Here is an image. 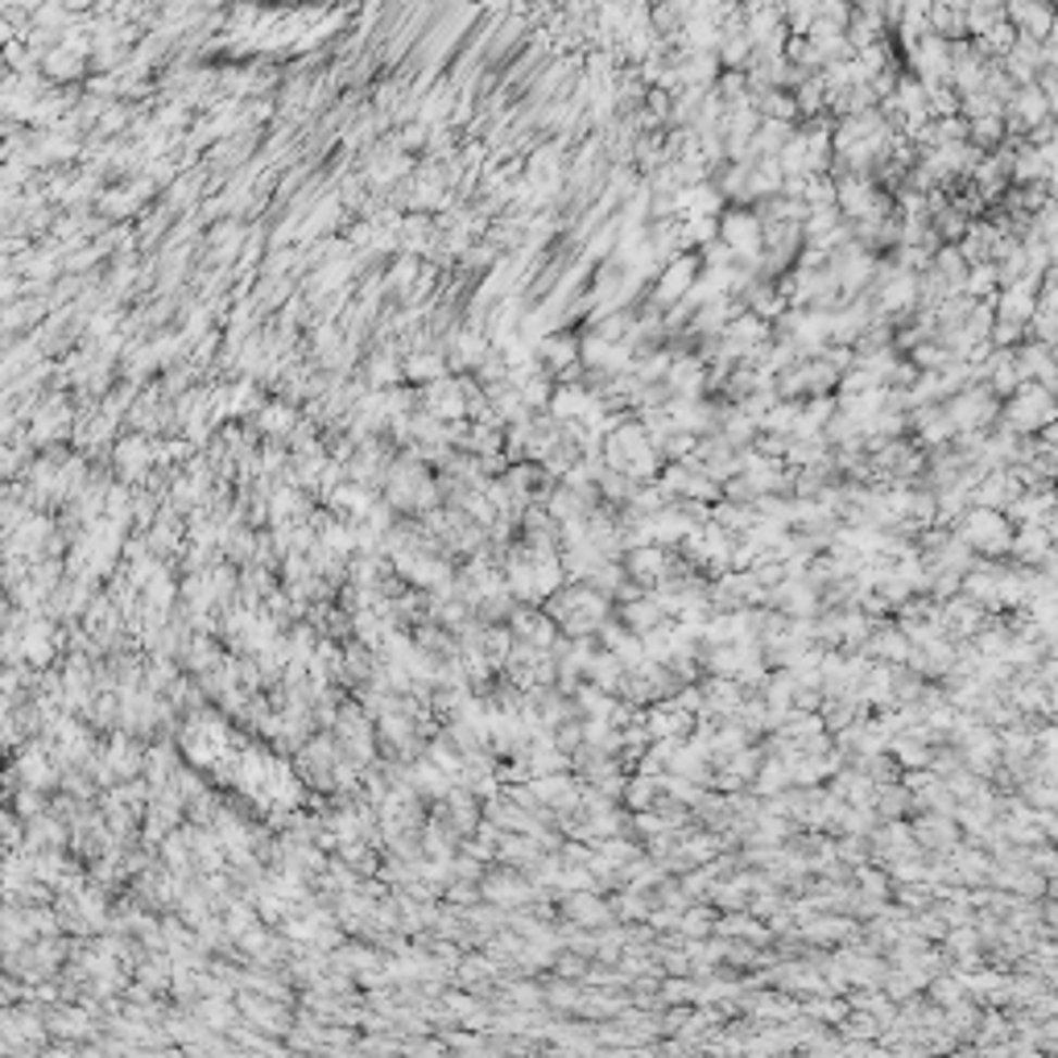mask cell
Here are the masks:
<instances>
[{"mask_svg":"<svg viewBox=\"0 0 1058 1058\" xmlns=\"http://www.w3.org/2000/svg\"><path fill=\"white\" fill-rule=\"evenodd\" d=\"M112 468H116L121 484L141 488V484L153 476V468H158V447H153L146 435L116 438V447H112Z\"/></svg>","mask_w":1058,"mask_h":1058,"instance_id":"6","label":"cell"},{"mask_svg":"<svg viewBox=\"0 0 1058 1058\" xmlns=\"http://www.w3.org/2000/svg\"><path fill=\"white\" fill-rule=\"evenodd\" d=\"M802 203H807L810 211L835 208V174H823V178H810L807 174V195H802Z\"/></svg>","mask_w":1058,"mask_h":1058,"instance_id":"26","label":"cell"},{"mask_svg":"<svg viewBox=\"0 0 1058 1058\" xmlns=\"http://www.w3.org/2000/svg\"><path fill=\"white\" fill-rule=\"evenodd\" d=\"M603 463L608 472H621V476H633L637 484H654L658 472H662L665 459L658 456V447L649 443L645 426L637 418H621L608 435H603Z\"/></svg>","mask_w":1058,"mask_h":1058,"instance_id":"1","label":"cell"},{"mask_svg":"<svg viewBox=\"0 0 1058 1058\" xmlns=\"http://www.w3.org/2000/svg\"><path fill=\"white\" fill-rule=\"evenodd\" d=\"M1005 75L1013 79L1017 87L1037 84V75L1046 71V54H1042V42H1030V38H1017V46L1000 59Z\"/></svg>","mask_w":1058,"mask_h":1058,"instance_id":"12","label":"cell"},{"mask_svg":"<svg viewBox=\"0 0 1058 1058\" xmlns=\"http://www.w3.org/2000/svg\"><path fill=\"white\" fill-rule=\"evenodd\" d=\"M1042 54H1046V66L1058 71V22H1055V29H1050V38L1042 42Z\"/></svg>","mask_w":1058,"mask_h":1058,"instance_id":"29","label":"cell"},{"mask_svg":"<svg viewBox=\"0 0 1058 1058\" xmlns=\"http://www.w3.org/2000/svg\"><path fill=\"white\" fill-rule=\"evenodd\" d=\"M777 166H782L786 178H807V133H802V128H798V133L789 137V146L777 153Z\"/></svg>","mask_w":1058,"mask_h":1058,"instance_id":"24","label":"cell"},{"mask_svg":"<svg viewBox=\"0 0 1058 1058\" xmlns=\"http://www.w3.org/2000/svg\"><path fill=\"white\" fill-rule=\"evenodd\" d=\"M872 302H876V314L889 319L893 327L906 319V314H918V277L906 270H897L889 282H881L872 290Z\"/></svg>","mask_w":1058,"mask_h":1058,"instance_id":"7","label":"cell"},{"mask_svg":"<svg viewBox=\"0 0 1058 1058\" xmlns=\"http://www.w3.org/2000/svg\"><path fill=\"white\" fill-rule=\"evenodd\" d=\"M1000 397H993L988 385H968L963 394H955L947 401V414L955 422V435H988L1000 422Z\"/></svg>","mask_w":1058,"mask_h":1058,"instance_id":"4","label":"cell"},{"mask_svg":"<svg viewBox=\"0 0 1058 1058\" xmlns=\"http://www.w3.org/2000/svg\"><path fill=\"white\" fill-rule=\"evenodd\" d=\"M1009 17H1005V4H993V0H975V4H968V38L972 42H980V38H988L996 25H1005Z\"/></svg>","mask_w":1058,"mask_h":1058,"instance_id":"23","label":"cell"},{"mask_svg":"<svg viewBox=\"0 0 1058 1058\" xmlns=\"http://www.w3.org/2000/svg\"><path fill=\"white\" fill-rule=\"evenodd\" d=\"M1021 493H1025V488L1017 484L1013 468H1000V472H988V476L975 484L972 505H975V509H996V513H1005V509H1009Z\"/></svg>","mask_w":1058,"mask_h":1058,"instance_id":"11","label":"cell"},{"mask_svg":"<svg viewBox=\"0 0 1058 1058\" xmlns=\"http://www.w3.org/2000/svg\"><path fill=\"white\" fill-rule=\"evenodd\" d=\"M25 314H29V319H38L42 311H38V307H25ZM17 323H22V311L13 307V311H9V327H17Z\"/></svg>","mask_w":1058,"mask_h":1058,"instance_id":"30","label":"cell"},{"mask_svg":"<svg viewBox=\"0 0 1058 1058\" xmlns=\"http://www.w3.org/2000/svg\"><path fill=\"white\" fill-rule=\"evenodd\" d=\"M711 521H715L720 530H727L732 538H745L748 530L757 525V505H736V500H720V505H711Z\"/></svg>","mask_w":1058,"mask_h":1058,"instance_id":"21","label":"cell"},{"mask_svg":"<svg viewBox=\"0 0 1058 1058\" xmlns=\"http://www.w3.org/2000/svg\"><path fill=\"white\" fill-rule=\"evenodd\" d=\"M1050 534H1046V525H1021L1017 530V538H1013V559H1021V562H1042L1046 555H1050Z\"/></svg>","mask_w":1058,"mask_h":1058,"instance_id":"22","label":"cell"},{"mask_svg":"<svg viewBox=\"0 0 1058 1058\" xmlns=\"http://www.w3.org/2000/svg\"><path fill=\"white\" fill-rule=\"evenodd\" d=\"M1005 17H1009V25L1017 29V38L1046 42L1058 22V9L1055 4H1046V0H1017V4H1005Z\"/></svg>","mask_w":1058,"mask_h":1058,"instance_id":"8","label":"cell"},{"mask_svg":"<svg viewBox=\"0 0 1058 1058\" xmlns=\"http://www.w3.org/2000/svg\"><path fill=\"white\" fill-rule=\"evenodd\" d=\"M699 273H704V257H699V252H683V257H674V261L658 273V282H654V290H649V302H645V307H649V311H658V314L674 311L686 294L695 290Z\"/></svg>","mask_w":1058,"mask_h":1058,"instance_id":"5","label":"cell"},{"mask_svg":"<svg viewBox=\"0 0 1058 1058\" xmlns=\"http://www.w3.org/2000/svg\"><path fill=\"white\" fill-rule=\"evenodd\" d=\"M42 71L50 84H79L87 75V59L75 54V50H66V46H59V50H50L42 59Z\"/></svg>","mask_w":1058,"mask_h":1058,"instance_id":"20","label":"cell"},{"mask_svg":"<svg viewBox=\"0 0 1058 1058\" xmlns=\"http://www.w3.org/2000/svg\"><path fill=\"white\" fill-rule=\"evenodd\" d=\"M1037 294H1042V282H1021V286L1000 290L996 294V323L1030 332V323H1034L1037 314Z\"/></svg>","mask_w":1058,"mask_h":1058,"instance_id":"10","label":"cell"},{"mask_svg":"<svg viewBox=\"0 0 1058 1058\" xmlns=\"http://www.w3.org/2000/svg\"><path fill=\"white\" fill-rule=\"evenodd\" d=\"M1037 447H1042V451H1046V456H1050L1058 463V422H1050V426H1046V431L1037 435Z\"/></svg>","mask_w":1058,"mask_h":1058,"instance_id":"28","label":"cell"},{"mask_svg":"<svg viewBox=\"0 0 1058 1058\" xmlns=\"http://www.w3.org/2000/svg\"><path fill=\"white\" fill-rule=\"evenodd\" d=\"M1050 422H1058V397L1042 385H1021L1005 406H1000V426L1021 438H1037Z\"/></svg>","mask_w":1058,"mask_h":1058,"instance_id":"2","label":"cell"},{"mask_svg":"<svg viewBox=\"0 0 1058 1058\" xmlns=\"http://www.w3.org/2000/svg\"><path fill=\"white\" fill-rule=\"evenodd\" d=\"M959 91H955L951 84L947 87H934V91H926V104H931V116L934 121H947V116H959Z\"/></svg>","mask_w":1058,"mask_h":1058,"instance_id":"27","label":"cell"},{"mask_svg":"<svg viewBox=\"0 0 1058 1058\" xmlns=\"http://www.w3.org/2000/svg\"><path fill=\"white\" fill-rule=\"evenodd\" d=\"M1050 513H1058V488H1042V493H1021V497L1005 509V518L1013 521V530L1021 525H1046Z\"/></svg>","mask_w":1058,"mask_h":1058,"instance_id":"14","label":"cell"},{"mask_svg":"<svg viewBox=\"0 0 1058 1058\" xmlns=\"http://www.w3.org/2000/svg\"><path fill=\"white\" fill-rule=\"evenodd\" d=\"M1013 187H1050V170L1042 149H1034L1030 141H1021L1013 153Z\"/></svg>","mask_w":1058,"mask_h":1058,"instance_id":"17","label":"cell"},{"mask_svg":"<svg viewBox=\"0 0 1058 1058\" xmlns=\"http://www.w3.org/2000/svg\"><path fill=\"white\" fill-rule=\"evenodd\" d=\"M624 571L633 575L637 583H658L662 587L679 567L670 562V555H665V546H637V550H628V559H624Z\"/></svg>","mask_w":1058,"mask_h":1058,"instance_id":"13","label":"cell"},{"mask_svg":"<svg viewBox=\"0 0 1058 1058\" xmlns=\"http://www.w3.org/2000/svg\"><path fill=\"white\" fill-rule=\"evenodd\" d=\"M931 34L943 42H963L968 38V4H959V0L931 4Z\"/></svg>","mask_w":1058,"mask_h":1058,"instance_id":"16","label":"cell"},{"mask_svg":"<svg viewBox=\"0 0 1058 1058\" xmlns=\"http://www.w3.org/2000/svg\"><path fill=\"white\" fill-rule=\"evenodd\" d=\"M951 534L959 542H968L972 546V555H1013V521L1005 518V513H996V509H968L963 518L951 525Z\"/></svg>","mask_w":1058,"mask_h":1058,"instance_id":"3","label":"cell"},{"mask_svg":"<svg viewBox=\"0 0 1058 1058\" xmlns=\"http://www.w3.org/2000/svg\"><path fill=\"white\" fill-rule=\"evenodd\" d=\"M401 373H406V381H414V385L426 389V385H435L443 376H451V369H447V356L443 352H406Z\"/></svg>","mask_w":1058,"mask_h":1058,"instance_id":"18","label":"cell"},{"mask_svg":"<svg viewBox=\"0 0 1058 1058\" xmlns=\"http://www.w3.org/2000/svg\"><path fill=\"white\" fill-rule=\"evenodd\" d=\"M975 302H996V294H1000V273H996V265H972V273H968V290Z\"/></svg>","mask_w":1058,"mask_h":1058,"instance_id":"25","label":"cell"},{"mask_svg":"<svg viewBox=\"0 0 1058 1058\" xmlns=\"http://www.w3.org/2000/svg\"><path fill=\"white\" fill-rule=\"evenodd\" d=\"M1000 240H1005V232L996 228L993 220H975L972 228H968V236L959 240V249L968 257V265H996Z\"/></svg>","mask_w":1058,"mask_h":1058,"instance_id":"15","label":"cell"},{"mask_svg":"<svg viewBox=\"0 0 1058 1058\" xmlns=\"http://www.w3.org/2000/svg\"><path fill=\"white\" fill-rule=\"evenodd\" d=\"M931 270L947 282V290H951V294L968 290V273H972V265H968V257H963V249H959V245H943V249L934 252Z\"/></svg>","mask_w":1058,"mask_h":1058,"instance_id":"19","label":"cell"},{"mask_svg":"<svg viewBox=\"0 0 1058 1058\" xmlns=\"http://www.w3.org/2000/svg\"><path fill=\"white\" fill-rule=\"evenodd\" d=\"M580 348L583 339L571 332H550L538 339V348H534V356H538V364L546 369V373L555 376V385H559L562 376L571 373V369H580Z\"/></svg>","mask_w":1058,"mask_h":1058,"instance_id":"9","label":"cell"}]
</instances>
